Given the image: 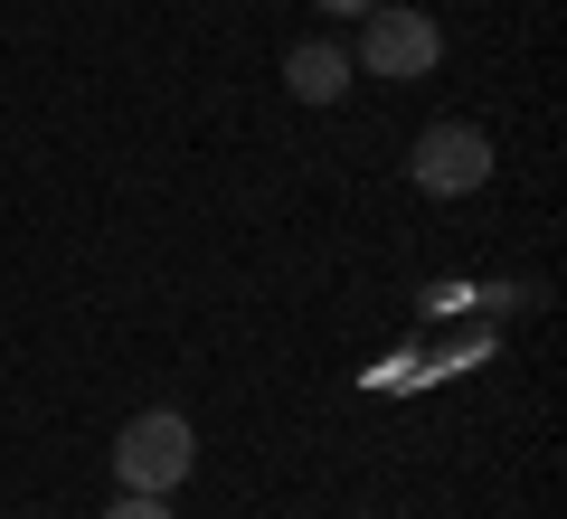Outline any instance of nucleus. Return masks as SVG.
<instances>
[{
	"instance_id": "1",
	"label": "nucleus",
	"mask_w": 567,
	"mask_h": 519,
	"mask_svg": "<svg viewBox=\"0 0 567 519\" xmlns=\"http://www.w3.org/2000/svg\"><path fill=\"white\" fill-rule=\"evenodd\" d=\"M189 473H199V435H189V416H181V406H142V416L114 435V481H123V491L171 500Z\"/></svg>"
},
{
	"instance_id": "2",
	"label": "nucleus",
	"mask_w": 567,
	"mask_h": 519,
	"mask_svg": "<svg viewBox=\"0 0 567 519\" xmlns=\"http://www.w3.org/2000/svg\"><path fill=\"white\" fill-rule=\"evenodd\" d=\"M350 66H369V76H388V85H416V76H435L445 66V29L425 20V10H398V0H379L360 20V58Z\"/></svg>"
},
{
	"instance_id": "3",
	"label": "nucleus",
	"mask_w": 567,
	"mask_h": 519,
	"mask_svg": "<svg viewBox=\"0 0 567 519\" xmlns=\"http://www.w3.org/2000/svg\"><path fill=\"white\" fill-rule=\"evenodd\" d=\"M406 180H416L425 199H473V189L492 180V133L483 123H425L416 152H406Z\"/></svg>"
},
{
	"instance_id": "4",
	"label": "nucleus",
	"mask_w": 567,
	"mask_h": 519,
	"mask_svg": "<svg viewBox=\"0 0 567 519\" xmlns=\"http://www.w3.org/2000/svg\"><path fill=\"white\" fill-rule=\"evenodd\" d=\"M350 76H360V66H350V48H331V39L284 48V95H293V104H331Z\"/></svg>"
},
{
	"instance_id": "5",
	"label": "nucleus",
	"mask_w": 567,
	"mask_h": 519,
	"mask_svg": "<svg viewBox=\"0 0 567 519\" xmlns=\"http://www.w3.org/2000/svg\"><path fill=\"white\" fill-rule=\"evenodd\" d=\"M104 519H171V500H152V491H123Z\"/></svg>"
},
{
	"instance_id": "6",
	"label": "nucleus",
	"mask_w": 567,
	"mask_h": 519,
	"mask_svg": "<svg viewBox=\"0 0 567 519\" xmlns=\"http://www.w3.org/2000/svg\"><path fill=\"white\" fill-rule=\"evenodd\" d=\"M312 10H331V20H360V10H379V0H312Z\"/></svg>"
}]
</instances>
